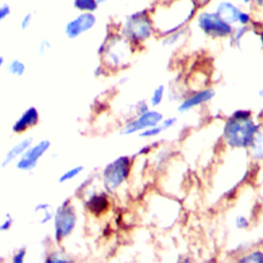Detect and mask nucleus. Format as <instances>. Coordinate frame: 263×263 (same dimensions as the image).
Returning <instances> with one entry per match:
<instances>
[{
  "label": "nucleus",
  "mask_w": 263,
  "mask_h": 263,
  "mask_svg": "<svg viewBox=\"0 0 263 263\" xmlns=\"http://www.w3.org/2000/svg\"><path fill=\"white\" fill-rule=\"evenodd\" d=\"M215 11L224 22L234 27V25L238 24V17L241 9L229 0H222L218 3Z\"/></svg>",
  "instance_id": "12"
},
{
  "label": "nucleus",
  "mask_w": 263,
  "mask_h": 263,
  "mask_svg": "<svg viewBox=\"0 0 263 263\" xmlns=\"http://www.w3.org/2000/svg\"><path fill=\"white\" fill-rule=\"evenodd\" d=\"M12 217L9 214L5 215V220L0 224V231H6L8 230L12 225Z\"/></svg>",
  "instance_id": "31"
},
{
  "label": "nucleus",
  "mask_w": 263,
  "mask_h": 263,
  "mask_svg": "<svg viewBox=\"0 0 263 263\" xmlns=\"http://www.w3.org/2000/svg\"><path fill=\"white\" fill-rule=\"evenodd\" d=\"M234 226L238 230H245L250 226V220L245 215H237L234 219Z\"/></svg>",
  "instance_id": "25"
},
{
  "label": "nucleus",
  "mask_w": 263,
  "mask_h": 263,
  "mask_svg": "<svg viewBox=\"0 0 263 263\" xmlns=\"http://www.w3.org/2000/svg\"><path fill=\"white\" fill-rule=\"evenodd\" d=\"M34 211H35V213H42L41 218L39 219V222L41 224H44V223L48 222L53 217V214L50 210V204L49 203H39L35 206Z\"/></svg>",
  "instance_id": "20"
},
{
  "label": "nucleus",
  "mask_w": 263,
  "mask_h": 263,
  "mask_svg": "<svg viewBox=\"0 0 263 263\" xmlns=\"http://www.w3.org/2000/svg\"><path fill=\"white\" fill-rule=\"evenodd\" d=\"M195 16L198 29L209 37H229L233 31L234 27L224 22L216 11H201Z\"/></svg>",
  "instance_id": "6"
},
{
  "label": "nucleus",
  "mask_w": 263,
  "mask_h": 263,
  "mask_svg": "<svg viewBox=\"0 0 263 263\" xmlns=\"http://www.w3.org/2000/svg\"><path fill=\"white\" fill-rule=\"evenodd\" d=\"M239 262H254V263H262L263 262V251L254 250L248 254H245L243 257L238 259Z\"/></svg>",
  "instance_id": "21"
},
{
  "label": "nucleus",
  "mask_w": 263,
  "mask_h": 263,
  "mask_svg": "<svg viewBox=\"0 0 263 263\" xmlns=\"http://www.w3.org/2000/svg\"><path fill=\"white\" fill-rule=\"evenodd\" d=\"M165 95V86L163 84H158L151 92L148 103L151 108H157L163 102Z\"/></svg>",
  "instance_id": "17"
},
{
  "label": "nucleus",
  "mask_w": 263,
  "mask_h": 263,
  "mask_svg": "<svg viewBox=\"0 0 263 263\" xmlns=\"http://www.w3.org/2000/svg\"><path fill=\"white\" fill-rule=\"evenodd\" d=\"M62 256V254H52L51 255V257L48 259V261H50V262H63V261H68V259L67 258H63V257H61Z\"/></svg>",
  "instance_id": "35"
},
{
  "label": "nucleus",
  "mask_w": 263,
  "mask_h": 263,
  "mask_svg": "<svg viewBox=\"0 0 263 263\" xmlns=\"http://www.w3.org/2000/svg\"><path fill=\"white\" fill-rule=\"evenodd\" d=\"M108 204H109V201L106 193L104 192L91 195L86 203L88 210L95 215H100L104 213L107 210Z\"/></svg>",
  "instance_id": "16"
},
{
  "label": "nucleus",
  "mask_w": 263,
  "mask_h": 263,
  "mask_svg": "<svg viewBox=\"0 0 263 263\" xmlns=\"http://www.w3.org/2000/svg\"><path fill=\"white\" fill-rule=\"evenodd\" d=\"M73 5L81 12H93L97 10L99 3L97 0H74Z\"/></svg>",
  "instance_id": "18"
},
{
  "label": "nucleus",
  "mask_w": 263,
  "mask_h": 263,
  "mask_svg": "<svg viewBox=\"0 0 263 263\" xmlns=\"http://www.w3.org/2000/svg\"><path fill=\"white\" fill-rule=\"evenodd\" d=\"M7 70L12 75L22 76L25 73V71H26V66H25V64L22 61H20L17 59H14V60H12L8 64Z\"/></svg>",
  "instance_id": "22"
},
{
  "label": "nucleus",
  "mask_w": 263,
  "mask_h": 263,
  "mask_svg": "<svg viewBox=\"0 0 263 263\" xmlns=\"http://www.w3.org/2000/svg\"><path fill=\"white\" fill-rule=\"evenodd\" d=\"M254 2H255L256 4H258L259 6L263 7V0H254Z\"/></svg>",
  "instance_id": "39"
},
{
  "label": "nucleus",
  "mask_w": 263,
  "mask_h": 263,
  "mask_svg": "<svg viewBox=\"0 0 263 263\" xmlns=\"http://www.w3.org/2000/svg\"><path fill=\"white\" fill-rule=\"evenodd\" d=\"M32 138H27L22 140L21 142H18L17 144H15L14 146H12L7 153L4 156V159L2 161V166H6L7 164H9L10 162H12L13 160H15L17 157H20L32 144Z\"/></svg>",
  "instance_id": "15"
},
{
  "label": "nucleus",
  "mask_w": 263,
  "mask_h": 263,
  "mask_svg": "<svg viewBox=\"0 0 263 263\" xmlns=\"http://www.w3.org/2000/svg\"><path fill=\"white\" fill-rule=\"evenodd\" d=\"M10 14V6L8 4H2L0 6V22L5 20Z\"/></svg>",
  "instance_id": "32"
},
{
  "label": "nucleus",
  "mask_w": 263,
  "mask_h": 263,
  "mask_svg": "<svg viewBox=\"0 0 263 263\" xmlns=\"http://www.w3.org/2000/svg\"><path fill=\"white\" fill-rule=\"evenodd\" d=\"M258 96H259L261 99H263V86L258 90Z\"/></svg>",
  "instance_id": "38"
},
{
  "label": "nucleus",
  "mask_w": 263,
  "mask_h": 263,
  "mask_svg": "<svg viewBox=\"0 0 263 263\" xmlns=\"http://www.w3.org/2000/svg\"><path fill=\"white\" fill-rule=\"evenodd\" d=\"M132 167L130 158L121 155L109 162L103 171V183L107 191L117 190L128 178Z\"/></svg>",
  "instance_id": "5"
},
{
  "label": "nucleus",
  "mask_w": 263,
  "mask_h": 263,
  "mask_svg": "<svg viewBox=\"0 0 263 263\" xmlns=\"http://www.w3.org/2000/svg\"><path fill=\"white\" fill-rule=\"evenodd\" d=\"M134 47L121 34H112L102 43L99 53L107 67L122 69L129 64Z\"/></svg>",
  "instance_id": "3"
},
{
  "label": "nucleus",
  "mask_w": 263,
  "mask_h": 263,
  "mask_svg": "<svg viewBox=\"0 0 263 263\" xmlns=\"http://www.w3.org/2000/svg\"><path fill=\"white\" fill-rule=\"evenodd\" d=\"M248 150L250 156L254 160H263V124L259 123V126L254 135V138Z\"/></svg>",
  "instance_id": "14"
},
{
  "label": "nucleus",
  "mask_w": 263,
  "mask_h": 263,
  "mask_svg": "<svg viewBox=\"0 0 263 263\" xmlns=\"http://www.w3.org/2000/svg\"><path fill=\"white\" fill-rule=\"evenodd\" d=\"M150 108H151V107H150L149 103L146 102V101H144V100L137 102V104L135 105V116L146 112V111L149 110Z\"/></svg>",
  "instance_id": "27"
},
{
  "label": "nucleus",
  "mask_w": 263,
  "mask_h": 263,
  "mask_svg": "<svg viewBox=\"0 0 263 263\" xmlns=\"http://www.w3.org/2000/svg\"><path fill=\"white\" fill-rule=\"evenodd\" d=\"M259 34H260V39H261V42H262V47H263V25L259 31Z\"/></svg>",
  "instance_id": "36"
},
{
  "label": "nucleus",
  "mask_w": 263,
  "mask_h": 263,
  "mask_svg": "<svg viewBox=\"0 0 263 263\" xmlns=\"http://www.w3.org/2000/svg\"><path fill=\"white\" fill-rule=\"evenodd\" d=\"M3 63H4V59H3V57H1V55H0V68L2 67Z\"/></svg>",
  "instance_id": "40"
},
{
  "label": "nucleus",
  "mask_w": 263,
  "mask_h": 263,
  "mask_svg": "<svg viewBox=\"0 0 263 263\" xmlns=\"http://www.w3.org/2000/svg\"><path fill=\"white\" fill-rule=\"evenodd\" d=\"M163 119V114L154 108H150L146 112L135 116L133 119L124 123L122 128L120 129V135L129 136L134 134H139L140 132L155 126L160 123Z\"/></svg>",
  "instance_id": "8"
},
{
  "label": "nucleus",
  "mask_w": 263,
  "mask_h": 263,
  "mask_svg": "<svg viewBox=\"0 0 263 263\" xmlns=\"http://www.w3.org/2000/svg\"><path fill=\"white\" fill-rule=\"evenodd\" d=\"M238 24L240 26L252 25V14L246 10H241L238 17Z\"/></svg>",
  "instance_id": "28"
},
{
  "label": "nucleus",
  "mask_w": 263,
  "mask_h": 263,
  "mask_svg": "<svg viewBox=\"0 0 263 263\" xmlns=\"http://www.w3.org/2000/svg\"><path fill=\"white\" fill-rule=\"evenodd\" d=\"M212 0H192V2L194 3V5L196 6L197 9L203 8L204 6H206Z\"/></svg>",
  "instance_id": "34"
},
{
  "label": "nucleus",
  "mask_w": 263,
  "mask_h": 263,
  "mask_svg": "<svg viewBox=\"0 0 263 263\" xmlns=\"http://www.w3.org/2000/svg\"><path fill=\"white\" fill-rule=\"evenodd\" d=\"M49 49L50 43L46 39H43L39 44V54H45Z\"/></svg>",
  "instance_id": "33"
},
{
  "label": "nucleus",
  "mask_w": 263,
  "mask_h": 263,
  "mask_svg": "<svg viewBox=\"0 0 263 263\" xmlns=\"http://www.w3.org/2000/svg\"><path fill=\"white\" fill-rule=\"evenodd\" d=\"M84 170L83 165H76L68 171H66L65 173H63L60 178H59V182L60 183H64V182H67V181H70L72 179H74L75 177H77L80 173H82V171Z\"/></svg>",
  "instance_id": "24"
},
{
  "label": "nucleus",
  "mask_w": 263,
  "mask_h": 263,
  "mask_svg": "<svg viewBox=\"0 0 263 263\" xmlns=\"http://www.w3.org/2000/svg\"><path fill=\"white\" fill-rule=\"evenodd\" d=\"M215 90L213 88H204L198 90L182 100L177 110L179 113H186L204 103L211 101L215 97Z\"/></svg>",
  "instance_id": "11"
},
{
  "label": "nucleus",
  "mask_w": 263,
  "mask_h": 263,
  "mask_svg": "<svg viewBox=\"0 0 263 263\" xmlns=\"http://www.w3.org/2000/svg\"><path fill=\"white\" fill-rule=\"evenodd\" d=\"M97 18L92 12H81L65 26V34L69 39H75L89 31L96 25Z\"/></svg>",
  "instance_id": "9"
},
{
  "label": "nucleus",
  "mask_w": 263,
  "mask_h": 263,
  "mask_svg": "<svg viewBox=\"0 0 263 263\" xmlns=\"http://www.w3.org/2000/svg\"><path fill=\"white\" fill-rule=\"evenodd\" d=\"M197 11L192 0H162L149 10L155 32L161 36L185 28Z\"/></svg>",
  "instance_id": "1"
},
{
  "label": "nucleus",
  "mask_w": 263,
  "mask_h": 263,
  "mask_svg": "<svg viewBox=\"0 0 263 263\" xmlns=\"http://www.w3.org/2000/svg\"><path fill=\"white\" fill-rule=\"evenodd\" d=\"M162 133H164V129L162 128V126L159 123L155 126H152V127H149V128H146V129L140 132L138 135L142 139H153Z\"/></svg>",
  "instance_id": "23"
},
{
  "label": "nucleus",
  "mask_w": 263,
  "mask_h": 263,
  "mask_svg": "<svg viewBox=\"0 0 263 263\" xmlns=\"http://www.w3.org/2000/svg\"><path fill=\"white\" fill-rule=\"evenodd\" d=\"M25 256H26V249L21 248L14 253V255L12 257V262L13 263H23Z\"/></svg>",
  "instance_id": "29"
},
{
  "label": "nucleus",
  "mask_w": 263,
  "mask_h": 263,
  "mask_svg": "<svg viewBox=\"0 0 263 263\" xmlns=\"http://www.w3.org/2000/svg\"><path fill=\"white\" fill-rule=\"evenodd\" d=\"M241 2H242L245 5H249V4H251L252 2H254V0H241Z\"/></svg>",
  "instance_id": "37"
},
{
  "label": "nucleus",
  "mask_w": 263,
  "mask_h": 263,
  "mask_svg": "<svg viewBox=\"0 0 263 263\" xmlns=\"http://www.w3.org/2000/svg\"><path fill=\"white\" fill-rule=\"evenodd\" d=\"M54 237L58 241H61L68 236L75 227L76 215L72 204L69 200H65L57 210L53 216Z\"/></svg>",
  "instance_id": "7"
},
{
  "label": "nucleus",
  "mask_w": 263,
  "mask_h": 263,
  "mask_svg": "<svg viewBox=\"0 0 263 263\" xmlns=\"http://www.w3.org/2000/svg\"><path fill=\"white\" fill-rule=\"evenodd\" d=\"M98 1V3H99V5L100 4H103V3H105V2H107L108 0H97Z\"/></svg>",
  "instance_id": "41"
},
{
  "label": "nucleus",
  "mask_w": 263,
  "mask_h": 263,
  "mask_svg": "<svg viewBox=\"0 0 263 263\" xmlns=\"http://www.w3.org/2000/svg\"><path fill=\"white\" fill-rule=\"evenodd\" d=\"M50 147V142L48 140H42L35 144L34 146H30L20 157L16 162V167L21 171H31L33 170L39 158L48 150Z\"/></svg>",
  "instance_id": "10"
},
{
  "label": "nucleus",
  "mask_w": 263,
  "mask_h": 263,
  "mask_svg": "<svg viewBox=\"0 0 263 263\" xmlns=\"http://www.w3.org/2000/svg\"><path fill=\"white\" fill-rule=\"evenodd\" d=\"M184 35H185V28L180 29L178 31H175V32H173L171 34L162 36L161 43H162L163 46H166V47L176 45L179 41H181V39L183 38Z\"/></svg>",
  "instance_id": "19"
},
{
  "label": "nucleus",
  "mask_w": 263,
  "mask_h": 263,
  "mask_svg": "<svg viewBox=\"0 0 263 263\" xmlns=\"http://www.w3.org/2000/svg\"><path fill=\"white\" fill-rule=\"evenodd\" d=\"M258 126L259 123L254 121L251 111L246 109L236 110L224 122L223 141L230 148L248 150Z\"/></svg>",
  "instance_id": "2"
},
{
  "label": "nucleus",
  "mask_w": 263,
  "mask_h": 263,
  "mask_svg": "<svg viewBox=\"0 0 263 263\" xmlns=\"http://www.w3.org/2000/svg\"><path fill=\"white\" fill-rule=\"evenodd\" d=\"M155 33L149 10L137 11L126 16L120 30V34L134 46L148 41Z\"/></svg>",
  "instance_id": "4"
},
{
  "label": "nucleus",
  "mask_w": 263,
  "mask_h": 263,
  "mask_svg": "<svg viewBox=\"0 0 263 263\" xmlns=\"http://www.w3.org/2000/svg\"><path fill=\"white\" fill-rule=\"evenodd\" d=\"M32 20H33V14H32L31 12L26 13V14L23 16L22 21H21V28H22V30H26V29L31 25Z\"/></svg>",
  "instance_id": "30"
},
{
  "label": "nucleus",
  "mask_w": 263,
  "mask_h": 263,
  "mask_svg": "<svg viewBox=\"0 0 263 263\" xmlns=\"http://www.w3.org/2000/svg\"><path fill=\"white\" fill-rule=\"evenodd\" d=\"M178 122V118L176 116H168V117H163V119L160 121V125L162 126V128L165 130L172 128L173 126H175Z\"/></svg>",
  "instance_id": "26"
},
{
  "label": "nucleus",
  "mask_w": 263,
  "mask_h": 263,
  "mask_svg": "<svg viewBox=\"0 0 263 263\" xmlns=\"http://www.w3.org/2000/svg\"><path fill=\"white\" fill-rule=\"evenodd\" d=\"M39 121V113L35 107H29L21 117L13 123L12 132L15 134H22L29 127L36 125Z\"/></svg>",
  "instance_id": "13"
}]
</instances>
